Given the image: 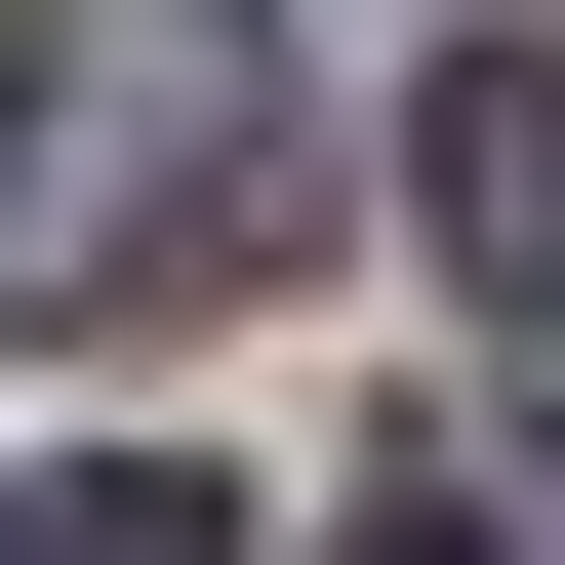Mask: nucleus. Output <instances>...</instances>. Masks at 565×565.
<instances>
[{"label":"nucleus","instance_id":"nucleus-1","mask_svg":"<svg viewBox=\"0 0 565 565\" xmlns=\"http://www.w3.org/2000/svg\"><path fill=\"white\" fill-rule=\"evenodd\" d=\"M202 282H282V162L243 121H121V162L41 202V323H202Z\"/></svg>","mask_w":565,"mask_h":565},{"label":"nucleus","instance_id":"nucleus-2","mask_svg":"<svg viewBox=\"0 0 565 565\" xmlns=\"http://www.w3.org/2000/svg\"><path fill=\"white\" fill-rule=\"evenodd\" d=\"M404 202H445V282H484V323H565V0H484V41H445Z\"/></svg>","mask_w":565,"mask_h":565},{"label":"nucleus","instance_id":"nucleus-3","mask_svg":"<svg viewBox=\"0 0 565 565\" xmlns=\"http://www.w3.org/2000/svg\"><path fill=\"white\" fill-rule=\"evenodd\" d=\"M0 565H243V484H162V445H82V484H0Z\"/></svg>","mask_w":565,"mask_h":565},{"label":"nucleus","instance_id":"nucleus-4","mask_svg":"<svg viewBox=\"0 0 565 565\" xmlns=\"http://www.w3.org/2000/svg\"><path fill=\"white\" fill-rule=\"evenodd\" d=\"M525 484H565V323H525Z\"/></svg>","mask_w":565,"mask_h":565},{"label":"nucleus","instance_id":"nucleus-5","mask_svg":"<svg viewBox=\"0 0 565 565\" xmlns=\"http://www.w3.org/2000/svg\"><path fill=\"white\" fill-rule=\"evenodd\" d=\"M323 565H484V525H323Z\"/></svg>","mask_w":565,"mask_h":565},{"label":"nucleus","instance_id":"nucleus-6","mask_svg":"<svg viewBox=\"0 0 565 565\" xmlns=\"http://www.w3.org/2000/svg\"><path fill=\"white\" fill-rule=\"evenodd\" d=\"M0 121H41V0H0Z\"/></svg>","mask_w":565,"mask_h":565}]
</instances>
